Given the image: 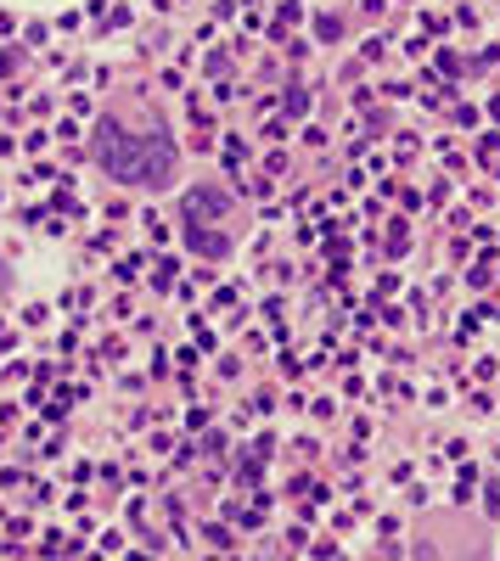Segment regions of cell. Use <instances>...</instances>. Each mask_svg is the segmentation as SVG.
<instances>
[{
  "label": "cell",
  "mask_w": 500,
  "mask_h": 561,
  "mask_svg": "<svg viewBox=\"0 0 500 561\" xmlns=\"http://www.w3.org/2000/svg\"><path fill=\"white\" fill-rule=\"evenodd\" d=\"M96 163L113 180H147V185H169L174 180V147L163 135H124L118 124L96 129Z\"/></svg>",
  "instance_id": "cell-1"
},
{
  "label": "cell",
  "mask_w": 500,
  "mask_h": 561,
  "mask_svg": "<svg viewBox=\"0 0 500 561\" xmlns=\"http://www.w3.org/2000/svg\"><path fill=\"white\" fill-rule=\"evenodd\" d=\"M219 208H225L219 192H192V197H186V219H197V214H219Z\"/></svg>",
  "instance_id": "cell-2"
}]
</instances>
